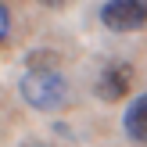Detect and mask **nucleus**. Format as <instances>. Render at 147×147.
Instances as JSON below:
<instances>
[{
  "mask_svg": "<svg viewBox=\"0 0 147 147\" xmlns=\"http://www.w3.org/2000/svg\"><path fill=\"white\" fill-rule=\"evenodd\" d=\"M22 97L29 108L36 111H57V108L68 100V83L57 68H29L18 83Z\"/></svg>",
  "mask_w": 147,
  "mask_h": 147,
  "instance_id": "1",
  "label": "nucleus"
},
{
  "mask_svg": "<svg viewBox=\"0 0 147 147\" xmlns=\"http://www.w3.org/2000/svg\"><path fill=\"white\" fill-rule=\"evenodd\" d=\"M100 22L111 32H136L147 25V0H108L100 7Z\"/></svg>",
  "mask_w": 147,
  "mask_h": 147,
  "instance_id": "2",
  "label": "nucleus"
},
{
  "mask_svg": "<svg viewBox=\"0 0 147 147\" xmlns=\"http://www.w3.org/2000/svg\"><path fill=\"white\" fill-rule=\"evenodd\" d=\"M129 83H133V68L122 65V61H115V65H108V68L100 72V79H97V97L119 100V97L129 93Z\"/></svg>",
  "mask_w": 147,
  "mask_h": 147,
  "instance_id": "3",
  "label": "nucleus"
},
{
  "mask_svg": "<svg viewBox=\"0 0 147 147\" xmlns=\"http://www.w3.org/2000/svg\"><path fill=\"white\" fill-rule=\"evenodd\" d=\"M126 136L136 140V144H147V93H140L129 104V111H126Z\"/></svg>",
  "mask_w": 147,
  "mask_h": 147,
  "instance_id": "4",
  "label": "nucleus"
},
{
  "mask_svg": "<svg viewBox=\"0 0 147 147\" xmlns=\"http://www.w3.org/2000/svg\"><path fill=\"white\" fill-rule=\"evenodd\" d=\"M7 32H11V11H7L4 4H0V40H4Z\"/></svg>",
  "mask_w": 147,
  "mask_h": 147,
  "instance_id": "5",
  "label": "nucleus"
},
{
  "mask_svg": "<svg viewBox=\"0 0 147 147\" xmlns=\"http://www.w3.org/2000/svg\"><path fill=\"white\" fill-rule=\"evenodd\" d=\"M40 4H43V7H54V11H57V7H65L68 0H40Z\"/></svg>",
  "mask_w": 147,
  "mask_h": 147,
  "instance_id": "6",
  "label": "nucleus"
}]
</instances>
